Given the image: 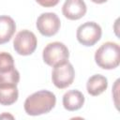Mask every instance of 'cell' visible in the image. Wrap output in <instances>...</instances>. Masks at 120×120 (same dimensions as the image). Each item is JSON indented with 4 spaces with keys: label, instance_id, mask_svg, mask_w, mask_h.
I'll return each mask as SVG.
<instances>
[{
    "label": "cell",
    "instance_id": "2",
    "mask_svg": "<svg viewBox=\"0 0 120 120\" xmlns=\"http://www.w3.org/2000/svg\"><path fill=\"white\" fill-rule=\"evenodd\" d=\"M97 65L103 69H113L120 64V47L117 43L108 41L103 43L95 52Z\"/></svg>",
    "mask_w": 120,
    "mask_h": 120
},
{
    "label": "cell",
    "instance_id": "17",
    "mask_svg": "<svg viewBox=\"0 0 120 120\" xmlns=\"http://www.w3.org/2000/svg\"><path fill=\"white\" fill-rule=\"evenodd\" d=\"M3 116H5V117H6L7 115H0V118H1V117H3ZM8 117H10V118H13V116H12V115H8Z\"/></svg>",
    "mask_w": 120,
    "mask_h": 120
},
{
    "label": "cell",
    "instance_id": "12",
    "mask_svg": "<svg viewBox=\"0 0 120 120\" xmlns=\"http://www.w3.org/2000/svg\"><path fill=\"white\" fill-rule=\"evenodd\" d=\"M19 97L17 85H0V104L4 106L12 105Z\"/></svg>",
    "mask_w": 120,
    "mask_h": 120
},
{
    "label": "cell",
    "instance_id": "13",
    "mask_svg": "<svg viewBox=\"0 0 120 120\" xmlns=\"http://www.w3.org/2000/svg\"><path fill=\"white\" fill-rule=\"evenodd\" d=\"M19 82L20 73L15 68L6 72H0V85H17Z\"/></svg>",
    "mask_w": 120,
    "mask_h": 120
},
{
    "label": "cell",
    "instance_id": "10",
    "mask_svg": "<svg viewBox=\"0 0 120 120\" xmlns=\"http://www.w3.org/2000/svg\"><path fill=\"white\" fill-rule=\"evenodd\" d=\"M16 31L14 20L7 15L0 16V44L8 42Z\"/></svg>",
    "mask_w": 120,
    "mask_h": 120
},
{
    "label": "cell",
    "instance_id": "5",
    "mask_svg": "<svg viewBox=\"0 0 120 120\" xmlns=\"http://www.w3.org/2000/svg\"><path fill=\"white\" fill-rule=\"evenodd\" d=\"M74 68L68 61H66L53 67L52 72V81L57 88L64 89L71 85L74 81Z\"/></svg>",
    "mask_w": 120,
    "mask_h": 120
},
{
    "label": "cell",
    "instance_id": "6",
    "mask_svg": "<svg viewBox=\"0 0 120 120\" xmlns=\"http://www.w3.org/2000/svg\"><path fill=\"white\" fill-rule=\"evenodd\" d=\"M37 44L38 40L35 34L29 30L20 31L13 40V48L15 52L23 56L32 54L37 48Z\"/></svg>",
    "mask_w": 120,
    "mask_h": 120
},
{
    "label": "cell",
    "instance_id": "3",
    "mask_svg": "<svg viewBox=\"0 0 120 120\" xmlns=\"http://www.w3.org/2000/svg\"><path fill=\"white\" fill-rule=\"evenodd\" d=\"M43 61L51 67L64 63L68 60L69 52L68 47L59 41L51 42L46 45L42 52Z\"/></svg>",
    "mask_w": 120,
    "mask_h": 120
},
{
    "label": "cell",
    "instance_id": "4",
    "mask_svg": "<svg viewBox=\"0 0 120 120\" xmlns=\"http://www.w3.org/2000/svg\"><path fill=\"white\" fill-rule=\"evenodd\" d=\"M101 27L95 22H86L81 24L76 32L78 41L86 47L94 46L101 38Z\"/></svg>",
    "mask_w": 120,
    "mask_h": 120
},
{
    "label": "cell",
    "instance_id": "8",
    "mask_svg": "<svg viewBox=\"0 0 120 120\" xmlns=\"http://www.w3.org/2000/svg\"><path fill=\"white\" fill-rule=\"evenodd\" d=\"M87 8L83 0H66L62 7L63 15L71 21L82 18Z\"/></svg>",
    "mask_w": 120,
    "mask_h": 120
},
{
    "label": "cell",
    "instance_id": "7",
    "mask_svg": "<svg viewBox=\"0 0 120 120\" xmlns=\"http://www.w3.org/2000/svg\"><path fill=\"white\" fill-rule=\"evenodd\" d=\"M36 25L38 32L42 36L52 37L60 29L61 22L55 13L45 12L38 16Z\"/></svg>",
    "mask_w": 120,
    "mask_h": 120
},
{
    "label": "cell",
    "instance_id": "9",
    "mask_svg": "<svg viewBox=\"0 0 120 120\" xmlns=\"http://www.w3.org/2000/svg\"><path fill=\"white\" fill-rule=\"evenodd\" d=\"M84 103V97L79 90H69L63 96V106L69 112H74L82 107Z\"/></svg>",
    "mask_w": 120,
    "mask_h": 120
},
{
    "label": "cell",
    "instance_id": "16",
    "mask_svg": "<svg viewBox=\"0 0 120 120\" xmlns=\"http://www.w3.org/2000/svg\"><path fill=\"white\" fill-rule=\"evenodd\" d=\"M90 1H92L93 3H96V4H103V3L107 2L108 0H90Z\"/></svg>",
    "mask_w": 120,
    "mask_h": 120
},
{
    "label": "cell",
    "instance_id": "11",
    "mask_svg": "<svg viewBox=\"0 0 120 120\" xmlns=\"http://www.w3.org/2000/svg\"><path fill=\"white\" fill-rule=\"evenodd\" d=\"M108 87V80L105 76L95 74L91 76L86 82V89L91 96H99Z\"/></svg>",
    "mask_w": 120,
    "mask_h": 120
},
{
    "label": "cell",
    "instance_id": "1",
    "mask_svg": "<svg viewBox=\"0 0 120 120\" xmlns=\"http://www.w3.org/2000/svg\"><path fill=\"white\" fill-rule=\"evenodd\" d=\"M55 95L48 90H40L30 95L24 101V111L28 115L37 116L50 112L55 106Z\"/></svg>",
    "mask_w": 120,
    "mask_h": 120
},
{
    "label": "cell",
    "instance_id": "15",
    "mask_svg": "<svg viewBox=\"0 0 120 120\" xmlns=\"http://www.w3.org/2000/svg\"><path fill=\"white\" fill-rule=\"evenodd\" d=\"M60 0H36V2L44 8H52L56 6Z\"/></svg>",
    "mask_w": 120,
    "mask_h": 120
},
{
    "label": "cell",
    "instance_id": "14",
    "mask_svg": "<svg viewBox=\"0 0 120 120\" xmlns=\"http://www.w3.org/2000/svg\"><path fill=\"white\" fill-rule=\"evenodd\" d=\"M14 68L12 55L6 52H0V72H6Z\"/></svg>",
    "mask_w": 120,
    "mask_h": 120
}]
</instances>
